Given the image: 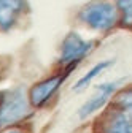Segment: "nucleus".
<instances>
[{
  "label": "nucleus",
  "instance_id": "1",
  "mask_svg": "<svg viewBox=\"0 0 132 133\" xmlns=\"http://www.w3.org/2000/svg\"><path fill=\"white\" fill-rule=\"evenodd\" d=\"M76 19L94 32L107 33L119 25V11L115 0H89L80 6Z\"/></svg>",
  "mask_w": 132,
  "mask_h": 133
},
{
  "label": "nucleus",
  "instance_id": "2",
  "mask_svg": "<svg viewBox=\"0 0 132 133\" xmlns=\"http://www.w3.org/2000/svg\"><path fill=\"white\" fill-rule=\"evenodd\" d=\"M30 102L21 87L3 92L0 98V128L14 125L29 114Z\"/></svg>",
  "mask_w": 132,
  "mask_h": 133
},
{
  "label": "nucleus",
  "instance_id": "3",
  "mask_svg": "<svg viewBox=\"0 0 132 133\" xmlns=\"http://www.w3.org/2000/svg\"><path fill=\"white\" fill-rule=\"evenodd\" d=\"M94 40H85L76 32H69L61 43L59 63L64 65L67 71H72L80 62H83V59H86L94 51Z\"/></svg>",
  "mask_w": 132,
  "mask_h": 133
},
{
  "label": "nucleus",
  "instance_id": "4",
  "mask_svg": "<svg viewBox=\"0 0 132 133\" xmlns=\"http://www.w3.org/2000/svg\"><path fill=\"white\" fill-rule=\"evenodd\" d=\"M121 82H123V79H113V81H108V82H104V84L97 86L94 94L80 106L78 117L80 119H86L89 116L99 112L115 97V94L119 90Z\"/></svg>",
  "mask_w": 132,
  "mask_h": 133
},
{
  "label": "nucleus",
  "instance_id": "5",
  "mask_svg": "<svg viewBox=\"0 0 132 133\" xmlns=\"http://www.w3.org/2000/svg\"><path fill=\"white\" fill-rule=\"evenodd\" d=\"M67 76L65 75H56V76H51V78H46L37 84H34L29 90V102L32 106L35 108H41L45 106L49 100L54 97V94L59 90V87L62 86V82Z\"/></svg>",
  "mask_w": 132,
  "mask_h": 133
},
{
  "label": "nucleus",
  "instance_id": "6",
  "mask_svg": "<svg viewBox=\"0 0 132 133\" xmlns=\"http://www.w3.org/2000/svg\"><path fill=\"white\" fill-rule=\"evenodd\" d=\"M29 11L26 0H0V30L10 32Z\"/></svg>",
  "mask_w": 132,
  "mask_h": 133
},
{
  "label": "nucleus",
  "instance_id": "7",
  "mask_svg": "<svg viewBox=\"0 0 132 133\" xmlns=\"http://www.w3.org/2000/svg\"><path fill=\"white\" fill-rule=\"evenodd\" d=\"M100 133H132V117L115 106L102 117Z\"/></svg>",
  "mask_w": 132,
  "mask_h": 133
},
{
  "label": "nucleus",
  "instance_id": "8",
  "mask_svg": "<svg viewBox=\"0 0 132 133\" xmlns=\"http://www.w3.org/2000/svg\"><path fill=\"white\" fill-rule=\"evenodd\" d=\"M115 65V59H107V60H100L99 63H95L92 68L85 75V76H81L78 81H76V84L73 86V90L75 92H83L89 87V84L97 78V76H100L105 70H108L110 66Z\"/></svg>",
  "mask_w": 132,
  "mask_h": 133
},
{
  "label": "nucleus",
  "instance_id": "9",
  "mask_svg": "<svg viewBox=\"0 0 132 133\" xmlns=\"http://www.w3.org/2000/svg\"><path fill=\"white\" fill-rule=\"evenodd\" d=\"M115 106L123 109L127 116L132 117V86H127L124 89H119L113 97Z\"/></svg>",
  "mask_w": 132,
  "mask_h": 133
},
{
  "label": "nucleus",
  "instance_id": "10",
  "mask_svg": "<svg viewBox=\"0 0 132 133\" xmlns=\"http://www.w3.org/2000/svg\"><path fill=\"white\" fill-rule=\"evenodd\" d=\"M119 11V25L132 29V0H115Z\"/></svg>",
  "mask_w": 132,
  "mask_h": 133
},
{
  "label": "nucleus",
  "instance_id": "11",
  "mask_svg": "<svg viewBox=\"0 0 132 133\" xmlns=\"http://www.w3.org/2000/svg\"><path fill=\"white\" fill-rule=\"evenodd\" d=\"M7 133H21V131H19V130H8Z\"/></svg>",
  "mask_w": 132,
  "mask_h": 133
}]
</instances>
